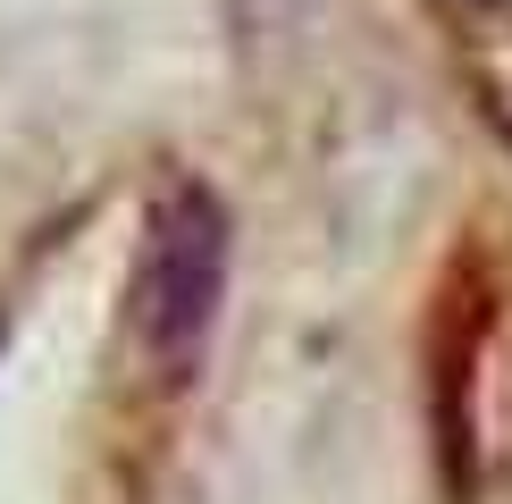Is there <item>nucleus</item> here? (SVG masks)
Segmentation results:
<instances>
[{
	"instance_id": "nucleus-1",
	"label": "nucleus",
	"mask_w": 512,
	"mask_h": 504,
	"mask_svg": "<svg viewBox=\"0 0 512 504\" xmlns=\"http://www.w3.org/2000/svg\"><path fill=\"white\" fill-rule=\"evenodd\" d=\"M219 294H227V210L210 185H168L152 202L135 261V336L168 378L194 370L202 336L219 320Z\"/></svg>"
}]
</instances>
